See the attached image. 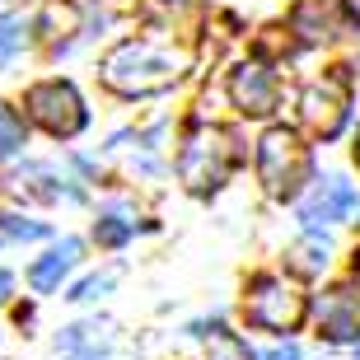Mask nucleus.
Listing matches in <instances>:
<instances>
[{"label": "nucleus", "mask_w": 360, "mask_h": 360, "mask_svg": "<svg viewBox=\"0 0 360 360\" xmlns=\"http://www.w3.org/2000/svg\"><path fill=\"white\" fill-rule=\"evenodd\" d=\"M183 70H187L183 52L160 47V42H150V38L117 42V47L103 56V84H108V89H117V94H127V98L169 89Z\"/></svg>", "instance_id": "1"}, {"label": "nucleus", "mask_w": 360, "mask_h": 360, "mask_svg": "<svg viewBox=\"0 0 360 360\" xmlns=\"http://www.w3.org/2000/svg\"><path fill=\"white\" fill-rule=\"evenodd\" d=\"M239 164V146L234 136L220 131V127H192L178 150V178H183L192 192H215V187L229 178V169Z\"/></svg>", "instance_id": "2"}, {"label": "nucleus", "mask_w": 360, "mask_h": 360, "mask_svg": "<svg viewBox=\"0 0 360 360\" xmlns=\"http://www.w3.org/2000/svg\"><path fill=\"white\" fill-rule=\"evenodd\" d=\"M309 169H314L309 146L290 127L262 131V141H257V178H262V187H267L271 197H295L300 183L309 178Z\"/></svg>", "instance_id": "3"}, {"label": "nucleus", "mask_w": 360, "mask_h": 360, "mask_svg": "<svg viewBox=\"0 0 360 360\" xmlns=\"http://www.w3.org/2000/svg\"><path fill=\"white\" fill-rule=\"evenodd\" d=\"M248 323L257 328H271V333H290L295 323L304 319V295L285 285L281 276H262L253 281V290H248Z\"/></svg>", "instance_id": "4"}, {"label": "nucleus", "mask_w": 360, "mask_h": 360, "mask_svg": "<svg viewBox=\"0 0 360 360\" xmlns=\"http://www.w3.org/2000/svg\"><path fill=\"white\" fill-rule=\"evenodd\" d=\"M300 122H304L314 136L333 141L347 122V80L342 75H323V80H309L300 89Z\"/></svg>", "instance_id": "5"}, {"label": "nucleus", "mask_w": 360, "mask_h": 360, "mask_svg": "<svg viewBox=\"0 0 360 360\" xmlns=\"http://www.w3.org/2000/svg\"><path fill=\"white\" fill-rule=\"evenodd\" d=\"M28 117L52 136H75L84 127V103L70 84L47 80V84H33L28 89Z\"/></svg>", "instance_id": "6"}, {"label": "nucleus", "mask_w": 360, "mask_h": 360, "mask_svg": "<svg viewBox=\"0 0 360 360\" xmlns=\"http://www.w3.org/2000/svg\"><path fill=\"white\" fill-rule=\"evenodd\" d=\"M356 24V10L347 0H300L290 10V28L300 42H333Z\"/></svg>", "instance_id": "7"}, {"label": "nucleus", "mask_w": 360, "mask_h": 360, "mask_svg": "<svg viewBox=\"0 0 360 360\" xmlns=\"http://www.w3.org/2000/svg\"><path fill=\"white\" fill-rule=\"evenodd\" d=\"M360 211V192L347 183V178H323L319 192L300 206V220L309 229H323V225H337V220H351Z\"/></svg>", "instance_id": "8"}, {"label": "nucleus", "mask_w": 360, "mask_h": 360, "mask_svg": "<svg viewBox=\"0 0 360 360\" xmlns=\"http://www.w3.org/2000/svg\"><path fill=\"white\" fill-rule=\"evenodd\" d=\"M314 314H319V333L328 337V342H351V337H360V290L356 285H333L328 295H319Z\"/></svg>", "instance_id": "9"}, {"label": "nucleus", "mask_w": 360, "mask_h": 360, "mask_svg": "<svg viewBox=\"0 0 360 360\" xmlns=\"http://www.w3.org/2000/svg\"><path fill=\"white\" fill-rule=\"evenodd\" d=\"M229 94H234L239 112H248V117H267L271 108H276V80H271V70L257 66V61H243V66L229 75Z\"/></svg>", "instance_id": "10"}, {"label": "nucleus", "mask_w": 360, "mask_h": 360, "mask_svg": "<svg viewBox=\"0 0 360 360\" xmlns=\"http://www.w3.org/2000/svg\"><path fill=\"white\" fill-rule=\"evenodd\" d=\"M75 257H80V239H61V243L52 248V253H47V257L38 262V267L28 271V281H33L38 290H52L56 281H61L70 267H75Z\"/></svg>", "instance_id": "11"}, {"label": "nucleus", "mask_w": 360, "mask_h": 360, "mask_svg": "<svg viewBox=\"0 0 360 360\" xmlns=\"http://www.w3.org/2000/svg\"><path fill=\"white\" fill-rule=\"evenodd\" d=\"M206 360H257L253 351H248V342L234 333H225V328H215L211 333V347H206Z\"/></svg>", "instance_id": "12"}, {"label": "nucleus", "mask_w": 360, "mask_h": 360, "mask_svg": "<svg viewBox=\"0 0 360 360\" xmlns=\"http://www.w3.org/2000/svg\"><path fill=\"white\" fill-rule=\"evenodd\" d=\"M290 267H295V271H304V276L323 271V267H328V239H319V234H314V239H304V243H300V248L290 253Z\"/></svg>", "instance_id": "13"}, {"label": "nucleus", "mask_w": 360, "mask_h": 360, "mask_svg": "<svg viewBox=\"0 0 360 360\" xmlns=\"http://www.w3.org/2000/svg\"><path fill=\"white\" fill-rule=\"evenodd\" d=\"M19 42H24V19L19 14H0V66L19 52Z\"/></svg>", "instance_id": "14"}, {"label": "nucleus", "mask_w": 360, "mask_h": 360, "mask_svg": "<svg viewBox=\"0 0 360 360\" xmlns=\"http://www.w3.org/2000/svg\"><path fill=\"white\" fill-rule=\"evenodd\" d=\"M19 146H24V122L14 117L10 108H0V160H5V155H14Z\"/></svg>", "instance_id": "15"}, {"label": "nucleus", "mask_w": 360, "mask_h": 360, "mask_svg": "<svg viewBox=\"0 0 360 360\" xmlns=\"http://www.w3.org/2000/svg\"><path fill=\"white\" fill-rule=\"evenodd\" d=\"M131 229L136 225L127 220V211H112V215H103V225H98V243H122Z\"/></svg>", "instance_id": "16"}, {"label": "nucleus", "mask_w": 360, "mask_h": 360, "mask_svg": "<svg viewBox=\"0 0 360 360\" xmlns=\"http://www.w3.org/2000/svg\"><path fill=\"white\" fill-rule=\"evenodd\" d=\"M108 285H112V276H89V281H80V285L70 290V300H94V295H103Z\"/></svg>", "instance_id": "17"}, {"label": "nucleus", "mask_w": 360, "mask_h": 360, "mask_svg": "<svg viewBox=\"0 0 360 360\" xmlns=\"http://www.w3.org/2000/svg\"><path fill=\"white\" fill-rule=\"evenodd\" d=\"M267 360H304V356H300V347H290V342H285V347H271Z\"/></svg>", "instance_id": "18"}, {"label": "nucleus", "mask_w": 360, "mask_h": 360, "mask_svg": "<svg viewBox=\"0 0 360 360\" xmlns=\"http://www.w3.org/2000/svg\"><path fill=\"white\" fill-rule=\"evenodd\" d=\"M10 295V271H0V300Z\"/></svg>", "instance_id": "19"}, {"label": "nucleus", "mask_w": 360, "mask_h": 360, "mask_svg": "<svg viewBox=\"0 0 360 360\" xmlns=\"http://www.w3.org/2000/svg\"><path fill=\"white\" fill-rule=\"evenodd\" d=\"M164 5H192V0H164Z\"/></svg>", "instance_id": "20"}, {"label": "nucleus", "mask_w": 360, "mask_h": 360, "mask_svg": "<svg viewBox=\"0 0 360 360\" xmlns=\"http://www.w3.org/2000/svg\"><path fill=\"white\" fill-rule=\"evenodd\" d=\"M356 164H360V141H356Z\"/></svg>", "instance_id": "21"}]
</instances>
